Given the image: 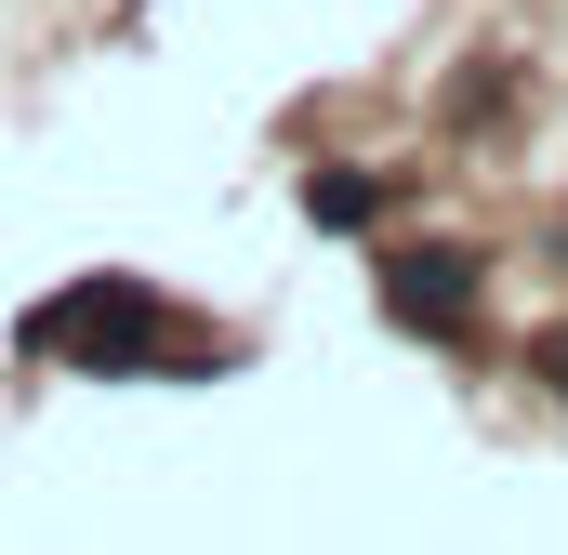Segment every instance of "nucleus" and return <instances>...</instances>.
<instances>
[{
  "instance_id": "f257e3e1",
  "label": "nucleus",
  "mask_w": 568,
  "mask_h": 555,
  "mask_svg": "<svg viewBox=\"0 0 568 555\" xmlns=\"http://www.w3.org/2000/svg\"><path fill=\"white\" fill-rule=\"evenodd\" d=\"M27 344H40V357H80V371H145V357L172 344V317H159L145 278H80V291H53V304L27 317Z\"/></svg>"
},
{
  "instance_id": "f03ea898",
  "label": "nucleus",
  "mask_w": 568,
  "mask_h": 555,
  "mask_svg": "<svg viewBox=\"0 0 568 555\" xmlns=\"http://www.w3.org/2000/svg\"><path fill=\"white\" fill-rule=\"evenodd\" d=\"M384 317H397V331H436V344H449V331L476 317V291H463V265H449V252H410V265H384Z\"/></svg>"
},
{
  "instance_id": "7ed1b4c3",
  "label": "nucleus",
  "mask_w": 568,
  "mask_h": 555,
  "mask_svg": "<svg viewBox=\"0 0 568 555\" xmlns=\"http://www.w3.org/2000/svg\"><path fill=\"white\" fill-rule=\"evenodd\" d=\"M304 212H317V225H371V185H357V172H304Z\"/></svg>"
},
{
  "instance_id": "20e7f679",
  "label": "nucleus",
  "mask_w": 568,
  "mask_h": 555,
  "mask_svg": "<svg viewBox=\"0 0 568 555\" xmlns=\"http://www.w3.org/2000/svg\"><path fill=\"white\" fill-rule=\"evenodd\" d=\"M542 371H556V397H568V331H556V344H542Z\"/></svg>"
}]
</instances>
